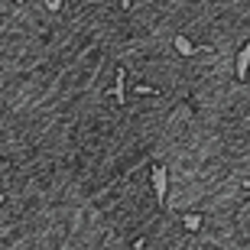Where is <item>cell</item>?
Wrapping results in <instances>:
<instances>
[{"label": "cell", "instance_id": "1", "mask_svg": "<svg viewBox=\"0 0 250 250\" xmlns=\"http://www.w3.org/2000/svg\"><path fill=\"white\" fill-rule=\"evenodd\" d=\"M153 192H156L159 208L169 211V198H166V192H169V172H166V166H153Z\"/></svg>", "mask_w": 250, "mask_h": 250}, {"label": "cell", "instance_id": "2", "mask_svg": "<svg viewBox=\"0 0 250 250\" xmlns=\"http://www.w3.org/2000/svg\"><path fill=\"white\" fill-rule=\"evenodd\" d=\"M114 98H117V104L127 101V72H124L121 65H117V82H114Z\"/></svg>", "mask_w": 250, "mask_h": 250}, {"label": "cell", "instance_id": "3", "mask_svg": "<svg viewBox=\"0 0 250 250\" xmlns=\"http://www.w3.org/2000/svg\"><path fill=\"white\" fill-rule=\"evenodd\" d=\"M247 72H250V42L241 49V56H237V78H247Z\"/></svg>", "mask_w": 250, "mask_h": 250}, {"label": "cell", "instance_id": "4", "mask_svg": "<svg viewBox=\"0 0 250 250\" xmlns=\"http://www.w3.org/2000/svg\"><path fill=\"white\" fill-rule=\"evenodd\" d=\"M172 42H176V49L182 52V56H195V52H198V46H192V42H188L186 36H176Z\"/></svg>", "mask_w": 250, "mask_h": 250}, {"label": "cell", "instance_id": "5", "mask_svg": "<svg viewBox=\"0 0 250 250\" xmlns=\"http://www.w3.org/2000/svg\"><path fill=\"white\" fill-rule=\"evenodd\" d=\"M182 224H186V231H198V228H202V218H198V214H186Z\"/></svg>", "mask_w": 250, "mask_h": 250}, {"label": "cell", "instance_id": "6", "mask_svg": "<svg viewBox=\"0 0 250 250\" xmlns=\"http://www.w3.org/2000/svg\"><path fill=\"white\" fill-rule=\"evenodd\" d=\"M133 94H156L153 88H146V84H140V88H133Z\"/></svg>", "mask_w": 250, "mask_h": 250}, {"label": "cell", "instance_id": "7", "mask_svg": "<svg viewBox=\"0 0 250 250\" xmlns=\"http://www.w3.org/2000/svg\"><path fill=\"white\" fill-rule=\"evenodd\" d=\"M121 7H124V10H130V0H121Z\"/></svg>", "mask_w": 250, "mask_h": 250}]
</instances>
